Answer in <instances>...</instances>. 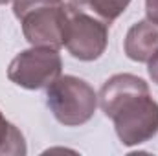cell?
I'll list each match as a JSON object with an SVG mask.
<instances>
[{
  "label": "cell",
  "instance_id": "8992f818",
  "mask_svg": "<svg viewBox=\"0 0 158 156\" xmlns=\"http://www.w3.org/2000/svg\"><path fill=\"white\" fill-rule=\"evenodd\" d=\"M123 50L131 61L147 63L158 51V24L151 20H138L125 35Z\"/></svg>",
  "mask_w": 158,
  "mask_h": 156
},
{
  "label": "cell",
  "instance_id": "6da1fadb",
  "mask_svg": "<svg viewBox=\"0 0 158 156\" xmlns=\"http://www.w3.org/2000/svg\"><path fill=\"white\" fill-rule=\"evenodd\" d=\"M98 101L103 114L114 121L116 134L125 147L142 145L158 134V103L142 77L132 74L109 77Z\"/></svg>",
  "mask_w": 158,
  "mask_h": 156
},
{
  "label": "cell",
  "instance_id": "5b68a950",
  "mask_svg": "<svg viewBox=\"0 0 158 156\" xmlns=\"http://www.w3.org/2000/svg\"><path fill=\"white\" fill-rule=\"evenodd\" d=\"M109 44V24L96 15H88L83 7L68 4V26L64 46L72 57L79 61L99 59Z\"/></svg>",
  "mask_w": 158,
  "mask_h": 156
},
{
  "label": "cell",
  "instance_id": "ba28073f",
  "mask_svg": "<svg viewBox=\"0 0 158 156\" xmlns=\"http://www.w3.org/2000/svg\"><path fill=\"white\" fill-rule=\"evenodd\" d=\"M131 0H79L77 7H86L92 15H96L105 24H112L119 15L127 9Z\"/></svg>",
  "mask_w": 158,
  "mask_h": 156
},
{
  "label": "cell",
  "instance_id": "3957f363",
  "mask_svg": "<svg viewBox=\"0 0 158 156\" xmlns=\"http://www.w3.org/2000/svg\"><path fill=\"white\" fill-rule=\"evenodd\" d=\"M46 105L61 125L79 127L92 119L98 109V94L85 79L59 76L46 86Z\"/></svg>",
  "mask_w": 158,
  "mask_h": 156
},
{
  "label": "cell",
  "instance_id": "30bf717a",
  "mask_svg": "<svg viewBox=\"0 0 158 156\" xmlns=\"http://www.w3.org/2000/svg\"><path fill=\"white\" fill-rule=\"evenodd\" d=\"M147 72H149V77L153 79V83L158 84V51L147 61Z\"/></svg>",
  "mask_w": 158,
  "mask_h": 156
},
{
  "label": "cell",
  "instance_id": "277c9868",
  "mask_svg": "<svg viewBox=\"0 0 158 156\" xmlns=\"http://www.w3.org/2000/svg\"><path fill=\"white\" fill-rule=\"evenodd\" d=\"M63 59L57 48L31 46L13 57L7 66V79L20 88L40 90L61 76Z\"/></svg>",
  "mask_w": 158,
  "mask_h": 156
},
{
  "label": "cell",
  "instance_id": "52a82bcc",
  "mask_svg": "<svg viewBox=\"0 0 158 156\" xmlns=\"http://www.w3.org/2000/svg\"><path fill=\"white\" fill-rule=\"evenodd\" d=\"M26 151L28 149L22 132L9 123L0 110V156H24Z\"/></svg>",
  "mask_w": 158,
  "mask_h": 156
},
{
  "label": "cell",
  "instance_id": "8fae6325",
  "mask_svg": "<svg viewBox=\"0 0 158 156\" xmlns=\"http://www.w3.org/2000/svg\"><path fill=\"white\" fill-rule=\"evenodd\" d=\"M64 2H68V4H74V6H76V4H77L79 0H64Z\"/></svg>",
  "mask_w": 158,
  "mask_h": 156
},
{
  "label": "cell",
  "instance_id": "7a4b0ae2",
  "mask_svg": "<svg viewBox=\"0 0 158 156\" xmlns=\"http://www.w3.org/2000/svg\"><path fill=\"white\" fill-rule=\"evenodd\" d=\"M13 13L22 24L24 39L31 46L63 48L68 26L64 0H13Z\"/></svg>",
  "mask_w": 158,
  "mask_h": 156
},
{
  "label": "cell",
  "instance_id": "9c48e42d",
  "mask_svg": "<svg viewBox=\"0 0 158 156\" xmlns=\"http://www.w3.org/2000/svg\"><path fill=\"white\" fill-rule=\"evenodd\" d=\"M145 15L147 20L158 24V0H145Z\"/></svg>",
  "mask_w": 158,
  "mask_h": 156
},
{
  "label": "cell",
  "instance_id": "7c38bea8",
  "mask_svg": "<svg viewBox=\"0 0 158 156\" xmlns=\"http://www.w3.org/2000/svg\"><path fill=\"white\" fill-rule=\"evenodd\" d=\"M7 2H9V0H0V4H7Z\"/></svg>",
  "mask_w": 158,
  "mask_h": 156
}]
</instances>
